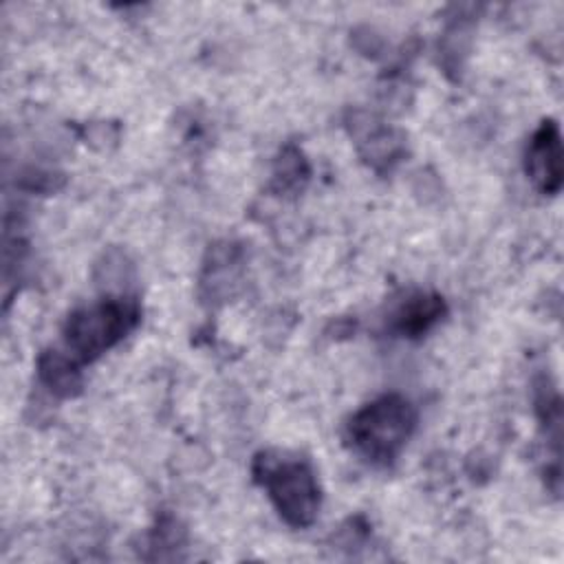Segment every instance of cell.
Returning <instances> with one entry per match:
<instances>
[{"label":"cell","instance_id":"obj_4","mask_svg":"<svg viewBox=\"0 0 564 564\" xmlns=\"http://www.w3.org/2000/svg\"><path fill=\"white\" fill-rule=\"evenodd\" d=\"M524 170L531 178V183L542 194H555L562 187V137L560 128L553 119H546L540 123V128L533 132L527 152H524Z\"/></svg>","mask_w":564,"mask_h":564},{"label":"cell","instance_id":"obj_3","mask_svg":"<svg viewBox=\"0 0 564 564\" xmlns=\"http://www.w3.org/2000/svg\"><path fill=\"white\" fill-rule=\"evenodd\" d=\"M139 322L134 300L110 297L75 311L64 326V339L73 357L90 361L121 341Z\"/></svg>","mask_w":564,"mask_h":564},{"label":"cell","instance_id":"obj_6","mask_svg":"<svg viewBox=\"0 0 564 564\" xmlns=\"http://www.w3.org/2000/svg\"><path fill=\"white\" fill-rule=\"evenodd\" d=\"M40 372H42V379L59 394H70L73 388L79 386V375L75 364L59 352L46 355L40 364Z\"/></svg>","mask_w":564,"mask_h":564},{"label":"cell","instance_id":"obj_2","mask_svg":"<svg viewBox=\"0 0 564 564\" xmlns=\"http://www.w3.org/2000/svg\"><path fill=\"white\" fill-rule=\"evenodd\" d=\"M414 423L416 412L405 397L383 394L350 419L348 436L366 460L390 465L405 447Z\"/></svg>","mask_w":564,"mask_h":564},{"label":"cell","instance_id":"obj_5","mask_svg":"<svg viewBox=\"0 0 564 564\" xmlns=\"http://www.w3.org/2000/svg\"><path fill=\"white\" fill-rule=\"evenodd\" d=\"M445 315V302L438 295L416 293L394 313V330L403 337H421Z\"/></svg>","mask_w":564,"mask_h":564},{"label":"cell","instance_id":"obj_1","mask_svg":"<svg viewBox=\"0 0 564 564\" xmlns=\"http://www.w3.org/2000/svg\"><path fill=\"white\" fill-rule=\"evenodd\" d=\"M253 476L267 489L280 518L295 527H311L319 511V485L304 458L282 452H260L253 458Z\"/></svg>","mask_w":564,"mask_h":564}]
</instances>
